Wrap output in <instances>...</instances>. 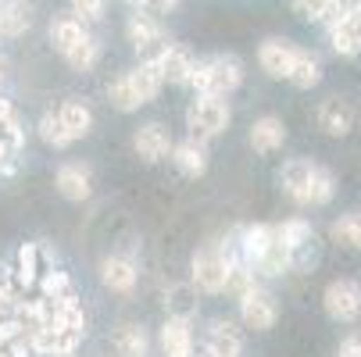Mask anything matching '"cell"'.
<instances>
[{
  "label": "cell",
  "instance_id": "f1b7e54d",
  "mask_svg": "<svg viewBox=\"0 0 361 357\" xmlns=\"http://www.w3.org/2000/svg\"><path fill=\"white\" fill-rule=\"evenodd\" d=\"M0 139L8 143V150H11V154H18V150H22V143H25V132H22L18 111H15V104H11V100H4V96H0Z\"/></svg>",
  "mask_w": 361,
  "mask_h": 357
},
{
  "label": "cell",
  "instance_id": "d6a6232c",
  "mask_svg": "<svg viewBox=\"0 0 361 357\" xmlns=\"http://www.w3.org/2000/svg\"><path fill=\"white\" fill-rule=\"evenodd\" d=\"M276 229H279V239L290 246V253L300 250V246H307V243H315V229H312V222H307V218H290V222H283Z\"/></svg>",
  "mask_w": 361,
  "mask_h": 357
},
{
  "label": "cell",
  "instance_id": "8fae6325",
  "mask_svg": "<svg viewBox=\"0 0 361 357\" xmlns=\"http://www.w3.org/2000/svg\"><path fill=\"white\" fill-rule=\"evenodd\" d=\"M315 122H319V129H322L326 136L343 139V136L354 129V108H350V100H343V96H326L322 104H319V111H315Z\"/></svg>",
  "mask_w": 361,
  "mask_h": 357
},
{
  "label": "cell",
  "instance_id": "7a4b0ae2",
  "mask_svg": "<svg viewBox=\"0 0 361 357\" xmlns=\"http://www.w3.org/2000/svg\"><path fill=\"white\" fill-rule=\"evenodd\" d=\"M236 250L233 243H204L197 253H193V261H190V282L200 289V293H226L229 286V272L236 265Z\"/></svg>",
  "mask_w": 361,
  "mask_h": 357
},
{
  "label": "cell",
  "instance_id": "8992f818",
  "mask_svg": "<svg viewBox=\"0 0 361 357\" xmlns=\"http://www.w3.org/2000/svg\"><path fill=\"white\" fill-rule=\"evenodd\" d=\"M322 308L333 322L350 325L361 318V286L354 279H333L322 293Z\"/></svg>",
  "mask_w": 361,
  "mask_h": 357
},
{
  "label": "cell",
  "instance_id": "cb8c5ba5",
  "mask_svg": "<svg viewBox=\"0 0 361 357\" xmlns=\"http://www.w3.org/2000/svg\"><path fill=\"white\" fill-rule=\"evenodd\" d=\"M58 118H61V125H65V132L72 139H82L93 129V111L82 104V100H65V104L58 108Z\"/></svg>",
  "mask_w": 361,
  "mask_h": 357
},
{
  "label": "cell",
  "instance_id": "6da1fadb",
  "mask_svg": "<svg viewBox=\"0 0 361 357\" xmlns=\"http://www.w3.org/2000/svg\"><path fill=\"white\" fill-rule=\"evenodd\" d=\"M197 96H229L243 86V61L236 54H215V58H200L190 68L186 82Z\"/></svg>",
  "mask_w": 361,
  "mask_h": 357
},
{
  "label": "cell",
  "instance_id": "d590c367",
  "mask_svg": "<svg viewBox=\"0 0 361 357\" xmlns=\"http://www.w3.org/2000/svg\"><path fill=\"white\" fill-rule=\"evenodd\" d=\"M290 4H293V11H297L304 22H322L329 0H290Z\"/></svg>",
  "mask_w": 361,
  "mask_h": 357
},
{
  "label": "cell",
  "instance_id": "2e32d148",
  "mask_svg": "<svg viewBox=\"0 0 361 357\" xmlns=\"http://www.w3.org/2000/svg\"><path fill=\"white\" fill-rule=\"evenodd\" d=\"M172 165L186 175V179H200L208 172V143H197V139H183V143H172Z\"/></svg>",
  "mask_w": 361,
  "mask_h": 357
},
{
  "label": "cell",
  "instance_id": "9c48e42d",
  "mask_svg": "<svg viewBox=\"0 0 361 357\" xmlns=\"http://www.w3.org/2000/svg\"><path fill=\"white\" fill-rule=\"evenodd\" d=\"M243 353V332L229 318H215L204 332V357H240Z\"/></svg>",
  "mask_w": 361,
  "mask_h": 357
},
{
  "label": "cell",
  "instance_id": "ffe728a7",
  "mask_svg": "<svg viewBox=\"0 0 361 357\" xmlns=\"http://www.w3.org/2000/svg\"><path fill=\"white\" fill-rule=\"evenodd\" d=\"M193 54L183 46V43H169V50L161 54V61H158V68H161V79L165 82H172V86H186L190 82V68H193Z\"/></svg>",
  "mask_w": 361,
  "mask_h": 357
},
{
  "label": "cell",
  "instance_id": "484cf974",
  "mask_svg": "<svg viewBox=\"0 0 361 357\" xmlns=\"http://www.w3.org/2000/svg\"><path fill=\"white\" fill-rule=\"evenodd\" d=\"M86 36V25L79 22V18H72V15H61V18H54L50 22V43H54V50L65 58L68 50L79 43Z\"/></svg>",
  "mask_w": 361,
  "mask_h": 357
},
{
  "label": "cell",
  "instance_id": "7bdbcfd3",
  "mask_svg": "<svg viewBox=\"0 0 361 357\" xmlns=\"http://www.w3.org/2000/svg\"><path fill=\"white\" fill-rule=\"evenodd\" d=\"M0 82H4V61H0Z\"/></svg>",
  "mask_w": 361,
  "mask_h": 357
},
{
  "label": "cell",
  "instance_id": "5bb4252c",
  "mask_svg": "<svg viewBox=\"0 0 361 357\" xmlns=\"http://www.w3.org/2000/svg\"><path fill=\"white\" fill-rule=\"evenodd\" d=\"M293 50H297V43L269 36L262 46H257V65H262V72L272 75V79H286L290 65H293Z\"/></svg>",
  "mask_w": 361,
  "mask_h": 357
},
{
  "label": "cell",
  "instance_id": "ee69618b",
  "mask_svg": "<svg viewBox=\"0 0 361 357\" xmlns=\"http://www.w3.org/2000/svg\"><path fill=\"white\" fill-rule=\"evenodd\" d=\"M179 357H193V353H179Z\"/></svg>",
  "mask_w": 361,
  "mask_h": 357
},
{
  "label": "cell",
  "instance_id": "7402d4cb",
  "mask_svg": "<svg viewBox=\"0 0 361 357\" xmlns=\"http://www.w3.org/2000/svg\"><path fill=\"white\" fill-rule=\"evenodd\" d=\"M286 82H293L297 89H312V86H319V82H322V61L312 54V50L297 46V50H293V65H290Z\"/></svg>",
  "mask_w": 361,
  "mask_h": 357
},
{
  "label": "cell",
  "instance_id": "3957f363",
  "mask_svg": "<svg viewBox=\"0 0 361 357\" xmlns=\"http://www.w3.org/2000/svg\"><path fill=\"white\" fill-rule=\"evenodd\" d=\"M126 39L133 43V50L140 54V61H147V65H158L161 61V54L169 50V32H165V25H161V18L158 15H150V11H143V8H136V15H129V22H126Z\"/></svg>",
  "mask_w": 361,
  "mask_h": 357
},
{
  "label": "cell",
  "instance_id": "ac0fdd59",
  "mask_svg": "<svg viewBox=\"0 0 361 357\" xmlns=\"http://www.w3.org/2000/svg\"><path fill=\"white\" fill-rule=\"evenodd\" d=\"M254 275H262V279H283L290 272V246L279 239V229L272 225V239L265 246V253L257 258V265L250 268Z\"/></svg>",
  "mask_w": 361,
  "mask_h": 357
},
{
  "label": "cell",
  "instance_id": "5b68a950",
  "mask_svg": "<svg viewBox=\"0 0 361 357\" xmlns=\"http://www.w3.org/2000/svg\"><path fill=\"white\" fill-rule=\"evenodd\" d=\"M236 303H240V322H243L247 329H254V332H269V329L276 325V318H279V300H276V293H272L269 286H262V282H250V286L236 296Z\"/></svg>",
  "mask_w": 361,
  "mask_h": 357
},
{
  "label": "cell",
  "instance_id": "9a60e30c",
  "mask_svg": "<svg viewBox=\"0 0 361 357\" xmlns=\"http://www.w3.org/2000/svg\"><path fill=\"white\" fill-rule=\"evenodd\" d=\"M54 182H58V193H61L65 200H75V203L90 200V193H93V175H90V168L79 165V161L61 165L58 175H54Z\"/></svg>",
  "mask_w": 361,
  "mask_h": 357
},
{
  "label": "cell",
  "instance_id": "4fadbf2b",
  "mask_svg": "<svg viewBox=\"0 0 361 357\" xmlns=\"http://www.w3.org/2000/svg\"><path fill=\"white\" fill-rule=\"evenodd\" d=\"M329 43L340 58H354L361 54V0H354L350 11L343 15V22H336L329 29Z\"/></svg>",
  "mask_w": 361,
  "mask_h": 357
},
{
  "label": "cell",
  "instance_id": "8d00e7d4",
  "mask_svg": "<svg viewBox=\"0 0 361 357\" xmlns=\"http://www.w3.org/2000/svg\"><path fill=\"white\" fill-rule=\"evenodd\" d=\"M350 4H354V0H329V8H326V15H322V25L333 29L336 22H343V15L350 11Z\"/></svg>",
  "mask_w": 361,
  "mask_h": 357
},
{
  "label": "cell",
  "instance_id": "f546056e",
  "mask_svg": "<svg viewBox=\"0 0 361 357\" xmlns=\"http://www.w3.org/2000/svg\"><path fill=\"white\" fill-rule=\"evenodd\" d=\"M108 100H111V108L122 111V115L143 108V104H140V96H136V89H133V82H129V72H122L118 79L108 82Z\"/></svg>",
  "mask_w": 361,
  "mask_h": 357
},
{
  "label": "cell",
  "instance_id": "60d3db41",
  "mask_svg": "<svg viewBox=\"0 0 361 357\" xmlns=\"http://www.w3.org/2000/svg\"><path fill=\"white\" fill-rule=\"evenodd\" d=\"M11 300H15V296H11V293L4 289V282H0V322L8 318V308H11Z\"/></svg>",
  "mask_w": 361,
  "mask_h": 357
},
{
  "label": "cell",
  "instance_id": "4dcf8cb0",
  "mask_svg": "<svg viewBox=\"0 0 361 357\" xmlns=\"http://www.w3.org/2000/svg\"><path fill=\"white\" fill-rule=\"evenodd\" d=\"M36 132H39V139H43L47 146H54V150H65V146H72V143H75V139L65 132V125H61L58 111H43V115H39V122H36Z\"/></svg>",
  "mask_w": 361,
  "mask_h": 357
},
{
  "label": "cell",
  "instance_id": "277c9868",
  "mask_svg": "<svg viewBox=\"0 0 361 357\" xmlns=\"http://www.w3.org/2000/svg\"><path fill=\"white\" fill-rule=\"evenodd\" d=\"M233 122V111L222 96H193V104L186 108V129L190 139L197 143H212L219 139Z\"/></svg>",
  "mask_w": 361,
  "mask_h": 357
},
{
  "label": "cell",
  "instance_id": "d4e9b609",
  "mask_svg": "<svg viewBox=\"0 0 361 357\" xmlns=\"http://www.w3.org/2000/svg\"><path fill=\"white\" fill-rule=\"evenodd\" d=\"M129 82H133V89H136V96H140V104H150V100L161 93V86H165L161 68H158V65H147V61H140V65L129 72Z\"/></svg>",
  "mask_w": 361,
  "mask_h": 357
},
{
  "label": "cell",
  "instance_id": "30bf717a",
  "mask_svg": "<svg viewBox=\"0 0 361 357\" xmlns=\"http://www.w3.org/2000/svg\"><path fill=\"white\" fill-rule=\"evenodd\" d=\"M100 282L104 289L118 293V296H129L140 282V272H136V261L126 258V253H111V258L100 261Z\"/></svg>",
  "mask_w": 361,
  "mask_h": 357
},
{
  "label": "cell",
  "instance_id": "f6af8a7d",
  "mask_svg": "<svg viewBox=\"0 0 361 357\" xmlns=\"http://www.w3.org/2000/svg\"><path fill=\"white\" fill-rule=\"evenodd\" d=\"M0 4H4V0H0Z\"/></svg>",
  "mask_w": 361,
  "mask_h": 357
},
{
  "label": "cell",
  "instance_id": "ba28073f",
  "mask_svg": "<svg viewBox=\"0 0 361 357\" xmlns=\"http://www.w3.org/2000/svg\"><path fill=\"white\" fill-rule=\"evenodd\" d=\"M133 150H136V158L143 165H158L172 154V132L161 122H143L133 132Z\"/></svg>",
  "mask_w": 361,
  "mask_h": 357
},
{
  "label": "cell",
  "instance_id": "74e56055",
  "mask_svg": "<svg viewBox=\"0 0 361 357\" xmlns=\"http://www.w3.org/2000/svg\"><path fill=\"white\" fill-rule=\"evenodd\" d=\"M336 357H361V332H347V336L340 339Z\"/></svg>",
  "mask_w": 361,
  "mask_h": 357
},
{
  "label": "cell",
  "instance_id": "d6986e66",
  "mask_svg": "<svg viewBox=\"0 0 361 357\" xmlns=\"http://www.w3.org/2000/svg\"><path fill=\"white\" fill-rule=\"evenodd\" d=\"M247 139H250V146H254V154H272V150H279V146L286 143V125H283L276 115H262V118L250 125Z\"/></svg>",
  "mask_w": 361,
  "mask_h": 357
},
{
  "label": "cell",
  "instance_id": "1f68e13d",
  "mask_svg": "<svg viewBox=\"0 0 361 357\" xmlns=\"http://www.w3.org/2000/svg\"><path fill=\"white\" fill-rule=\"evenodd\" d=\"M65 61H68L75 72H90V68L100 61V39L86 32V36H82V39H79L72 50H68V54H65Z\"/></svg>",
  "mask_w": 361,
  "mask_h": 357
},
{
  "label": "cell",
  "instance_id": "7c38bea8",
  "mask_svg": "<svg viewBox=\"0 0 361 357\" xmlns=\"http://www.w3.org/2000/svg\"><path fill=\"white\" fill-rule=\"evenodd\" d=\"M43 261H47V250H43L39 243H25V246L15 253V268H8L4 275L15 279V289H29V286H36L39 275L47 272Z\"/></svg>",
  "mask_w": 361,
  "mask_h": 357
},
{
  "label": "cell",
  "instance_id": "44dd1931",
  "mask_svg": "<svg viewBox=\"0 0 361 357\" xmlns=\"http://www.w3.org/2000/svg\"><path fill=\"white\" fill-rule=\"evenodd\" d=\"M111 343H115L118 357H147L150 353V336H147V329L140 322H122L115 329Z\"/></svg>",
  "mask_w": 361,
  "mask_h": 357
},
{
  "label": "cell",
  "instance_id": "f35d334b",
  "mask_svg": "<svg viewBox=\"0 0 361 357\" xmlns=\"http://www.w3.org/2000/svg\"><path fill=\"white\" fill-rule=\"evenodd\" d=\"M176 4H179V0H147L143 11H150V15H169Z\"/></svg>",
  "mask_w": 361,
  "mask_h": 357
},
{
  "label": "cell",
  "instance_id": "52a82bcc",
  "mask_svg": "<svg viewBox=\"0 0 361 357\" xmlns=\"http://www.w3.org/2000/svg\"><path fill=\"white\" fill-rule=\"evenodd\" d=\"M315 175H319V165L307 161V158H293L283 165L279 172V182H283V193L300 203V208H312V193H315Z\"/></svg>",
  "mask_w": 361,
  "mask_h": 357
},
{
  "label": "cell",
  "instance_id": "e0dca14e",
  "mask_svg": "<svg viewBox=\"0 0 361 357\" xmlns=\"http://www.w3.org/2000/svg\"><path fill=\"white\" fill-rule=\"evenodd\" d=\"M158 346L165 357L193 353V322L190 318H165V325L158 329Z\"/></svg>",
  "mask_w": 361,
  "mask_h": 357
},
{
  "label": "cell",
  "instance_id": "e575fe53",
  "mask_svg": "<svg viewBox=\"0 0 361 357\" xmlns=\"http://www.w3.org/2000/svg\"><path fill=\"white\" fill-rule=\"evenodd\" d=\"M108 11V0H72V18H79L82 25L100 22Z\"/></svg>",
  "mask_w": 361,
  "mask_h": 357
},
{
  "label": "cell",
  "instance_id": "83f0119b",
  "mask_svg": "<svg viewBox=\"0 0 361 357\" xmlns=\"http://www.w3.org/2000/svg\"><path fill=\"white\" fill-rule=\"evenodd\" d=\"M329 239L340 246V250H361V211H347L333 222L329 229Z\"/></svg>",
  "mask_w": 361,
  "mask_h": 357
},
{
  "label": "cell",
  "instance_id": "b9f144b4",
  "mask_svg": "<svg viewBox=\"0 0 361 357\" xmlns=\"http://www.w3.org/2000/svg\"><path fill=\"white\" fill-rule=\"evenodd\" d=\"M129 4H133V8H143V4H147V0H129Z\"/></svg>",
  "mask_w": 361,
  "mask_h": 357
},
{
  "label": "cell",
  "instance_id": "4316f807",
  "mask_svg": "<svg viewBox=\"0 0 361 357\" xmlns=\"http://www.w3.org/2000/svg\"><path fill=\"white\" fill-rule=\"evenodd\" d=\"M165 308H169V318H190V322H193V315H197V286H193V282H176V286H169Z\"/></svg>",
  "mask_w": 361,
  "mask_h": 357
},
{
  "label": "cell",
  "instance_id": "ab89813d",
  "mask_svg": "<svg viewBox=\"0 0 361 357\" xmlns=\"http://www.w3.org/2000/svg\"><path fill=\"white\" fill-rule=\"evenodd\" d=\"M8 172H15V154L8 150V143L0 139V175H8Z\"/></svg>",
  "mask_w": 361,
  "mask_h": 357
},
{
  "label": "cell",
  "instance_id": "836d02e7",
  "mask_svg": "<svg viewBox=\"0 0 361 357\" xmlns=\"http://www.w3.org/2000/svg\"><path fill=\"white\" fill-rule=\"evenodd\" d=\"M336 196V179L329 168L319 165V175H315V193H312V208H326V203Z\"/></svg>",
  "mask_w": 361,
  "mask_h": 357
},
{
  "label": "cell",
  "instance_id": "603a6c76",
  "mask_svg": "<svg viewBox=\"0 0 361 357\" xmlns=\"http://www.w3.org/2000/svg\"><path fill=\"white\" fill-rule=\"evenodd\" d=\"M29 25H32V8L25 0H4V4H0V36L4 39L25 36Z\"/></svg>",
  "mask_w": 361,
  "mask_h": 357
}]
</instances>
